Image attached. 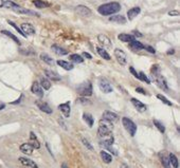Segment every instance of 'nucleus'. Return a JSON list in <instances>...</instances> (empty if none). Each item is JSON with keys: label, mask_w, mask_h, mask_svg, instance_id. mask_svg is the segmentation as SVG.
Masks as SVG:
<instances>
[{"label": "nucleus", "mask_w": 180, "mask_h": 168, "mask_svg": "<svg viewBox=\"0 0 180 168\" xmlns=\"http://www.w3.org/2000/svg\"><path fill=\"white\" fill-rule=\"evenodd\" d=\"M33 150H34V148H33V146L30 144V143H24V144H23L20 146V151L23 153H24V155H32Z\"/></svg>", "instance_id": "16"}, {"label": "nucleus", "mask_w": 180, "mask_h": 168, "mask_svg": "<svg viewBox=\"0 0 180 168\" xmlns=\"http://www.w3.org/2000/svg\"><path fill=\"white\" fill-rule=\"evenodd\" d=\"M45 74L47 75L49 80H53V82H59L62 79L60 75L56 73L55 71H51V70H45Z\"/></svg>", "instance_id": "12"}, {"label": "nucleus", "mask_w": 180, "mask_h": 168, "mask_svg": "<svg viewBox=\"0 0 180 168\" xmlns=\"http://www.w3.org/2000/svg\"><path fill=\"white\" fill-rule=\"evenodd\" d=\"M154 125L156 126L158 129H159L160 132H162V133H163V132H164V131H165V127H164V126H163L160 122L156 121V120H154Z\"/></svg>", "instance_id": "38"}, {"label": "nucleus", "mask_w": 180, "mask_h": 168, "mask_svg": "<svg viewBox=\"0 0 180 168\" xmlns=\"http://www.w3.org/2000/svg\"><path fill=\"white\" fill-rule=\"evenodd\" d=\"M99 138L101 139V145H104L105 147L111 146L113 144V142H115V138H113V135H112V132L102 134V135H100Z\"/></svg>", "instance_id": "6"}, {"label": "nucleus", "mask_w": 180, "mask_h": 168, "mask_svg": "<svg viewBox=\"0 0 180 168\" xmlns=\"http://www.w3.org/2000/svg\"><path fill=\"white\" fill-rule=\"evenodd\" d=\"M155 79V83L157 84L158 87H160L163 90L167 91V80L164 79V77H162L161 75H156V76H153Z\"/></svg>", "instance_id": "11"}, {"label": "nucleus", "mask_w": 180, "mask_h": 168, "mask_svg": "<svg viewBox=\"0 0 180 168\" xmlns=\"http://www.w3.org/2000/svg\"><path fill=\"white\" fill-rule=\"evenodd\" d=\"M3 3H4V0H0V8L3 7Z\"/></svg>", "instance_id": "52"}, {"label": "nucleus", "mask_w": 180, "mask_h": 168, "mask_svg": "<svg viewBox=\"0 0 180 168\" xmlns=\"http://www.w3.org/2000/svg\"><path fill=\"white\" fill-rule=\"evenodd\" d=\"M20 30L23 31V33L26 36L35 34V29L31 23H23V24H21V27H20Z\"/></svg>", "instance_id": "9"}, {"label": "nucleus", "mask_w": 180, "mask_h": 168, "mask_svg": "<svg viewBox=\"0 0 180 168\" xmlns=\"http://www.w3.org/2000/svg\"><path fill=\"white\" fill-rule=\"evenodd\" d=\"M35 104L37 105V107L39 108L43 112H45V113H48V114H51V113H52V109L50 108V106H49L47 103L43 102V100L37 99V100L35 102Z\"/></svg>", "instance_id": "10"}, {"label": "nucleus", "mask_w": 180, "mask_h": 168, "mask_svg": "<svg viewBox=\"0 0 180 168\" xmlns=\"http://www.w3.org/2000/svg\"><path fill=\"white\" fill-rule=\"evenodd\" d=\"M131 103L134 104V106H135L136 109H137L138 111H140V112H144V111H146V106L144 105V104H143L142 102H140L139 99H131Z\"/></svg>", "instance_id": "20"}, {"label": "nucleus", "mask_w": 180, "mask_h": 168, "mask_svg": "<svg viewBox=\"0 0 180 168\" xmlns=\"http://www.w3.org/2000/svg\"><path fill=\"white\" fill-rule=\"evenodd\" d=\"M134 35H136V36H142V34H140V33L137 32V31H134Z\"/></svg>", "instance_id": "50"}, {"label": "nucleus", "mask_w": 180, "mask_h": 168, "mask_svg": "<svg viewBox=\"0 0 180 168\" xmlns=\"http://www.w3.org/2000/svg\"><path fill=\"white\" fill-rule=\"evenodd\" d=\"M57 65L59 67H62L65 70H72L73 69V65L72 64H69L68 61H65V60H57Z\"/></svg>", "instance_id": "30"}, {"label": "nucleus", "mask_w": 180, "mask_h": 168, "mask_svg": "<svg viewBox=\"0 0 180 168\" xmlns=\"http://www.w3.org/2000/svg\"><path fill=\"white\" fill-rule=\"evenodd\" d=\"M3 7L7 8V9L12 10V11H14V12H16V13H18V14H26V15H35V16H38L37 13L33 12V11H30V10H28V9H24V8L19 7V5L16 4L15 2L10 1V0H8V1H4Z\"/></svg>", "instance_id": "2"}, {"label": "nucleus", "mask_w": 180, "mask_h": 168, "mask_svg": "<svg viewBox=\"0 0 180 168\" xmlns=\"http://www.w3.org/2000/svg\"><path fill=\"white\" fill-rule=\"evenodd\" d=\"M122 123H123L124 128L128 131L129 134H131V136H135L136 132H137V125H136L131 119H128V117H123V119H122Z\"/></svg>", "instance_id": "3"}, {"label": "nucleus", "mask_w": 180, "mask_h": 168, "mask_svg": "<svg viewBox=\"0 0 180 168\" xmlns=\"http://www.w3.org/2000/svg\"><path fill=\"white\" fill-rule=\"evenodd\" d=\"M99 126H102V127H104V128H107V129H109L111 131L113 129V123L109 122V121H106V120H103V119L100 121Z\"/></svg>", "instance_id": "31"}, {"label": "nucleus", "mask_w": 180, "mask_h": 168, "mask_svg": "<svg viewBox=\"0 0 180 168\" xmlns=\"http://www.w3.org/2000/svg\"><path fill=\"white\" fill-rule=\"evenodd\" d=\"M103 120H106V121H109V122H116L117 120L119 119L118 117V114H116L115 112H111V111H105L103 113Z\"/></svg>", "instance_id": "14"}, {"label": "nucleus", "mask_w": 180, "mask_h": 168, "mask_svg": "<svg viewBox=\"0 0 180 168\" xmlns=\"http://www.w3.org/2000/svg\"><path fill=\"white\" fill-rule=\"evenodd\" d=\"M160 160H161V163H162L163 166H164V168H171L170 159H168V156L165 155L164 152L160 153Z\"/></svg>", "instance_id": "26"}, {"label": "nucleus", "mask_w": 180, "mask_h": 168, "mask_svg": "<svg viewBox=\"0 0 180 168\" xmlns=\"http://www.w3.org/2000/svg\"><path fill=\"white\" fill-rule=\"evenodd\" d=\"M160 74V68L159 66L155 65L153 68H152V75L153 76H156V75H159Z\"/></svg>", "instance_id": "42"}, {"label": "nucleus", "mask_w": 180, "mask_h": 168, "mask_svg": "<svg viewBox=\"0 0 180 168\" xmlns=\"http://www.w3.org/2000/svg\"><path fill=\"white\" fill-rule=\"evenodd\" d=\"M82 141H83V143H84V145L85 146H87L88 147V149H90V150H92V146L89 144V142L87 141L86 139H82Z\"/></svg>", "instance_id": "44"}, {"label": "nucleus", "mask_w": 180, "mask_h": 168, "mask_svg": "<svg viewBox=\"0 0 180 168\" xmlns=\"http://www.w3.org/2000/svg\"><path fill=\"white\" fill-rule=\"evenodd\" d=\"M144 49H145V50H147L148 52L153 53V54H155V53H156V50H155L154 48H152L151 46H144Z\"/></svg>", "instance_id": "43"}, {"label": "nucleus", "mask_w": 180, "mask_h": 168, "mask_svg": "<svg viewBox=\"0 0 180 168\" xmlns=\"http://www.w3.org/2000/svg\"><path fill=\"white\" fill-rule=\"evenodd\" d=\"M77 92L82 95V96H91L92 94V85L87 82L77 87Z\"/></svg>", "instance_id": "4"}, {"label": "nucleus", "mask_w": 180, "mask_h": 168, "mask_svg": "<svg viewBox=\"0 0 180 168\" xmlns=\"http://www.w3.org/2000/svg\"><path fill=\"white\" fill-rule=\"evenodd\" d=\"M83 56H84V57H87V58H89V59H91V58H92V56H91L89 53H86V52H84L83 53Z\"/></svg>", "instance_id": "48"}, {"label": "nucleus", "mask_w": 180, "mask_h": 168, "mask_svg": "<svg viewBox=\"0 0 180 168\" xmlns=\"http://www.w3.org/2000/svg\"><path fill=\"white\" fill-rule=\"evenodd\" d=\"M101 158L103 160V162H105L106 164H109L112 162V156L111 155H109L106 151H101Z\"/></svg>", "instance_id": "28"}, {"label": "nucleus", "mask_w": 180, "mask_h": 168, "mask_svg": "<svg viewBox=\"0 0 180 168\" xmlns=\"http://www.w3.org/2000/svg\"><path fill=\"white\" fill-rule=\"evenodd\" d=\"M140 12H141V9L139 7L131 8V9L128 10V12H127V17H128L129 20H132L135 17H137V16L139 15Z\"/></svg>", "instance_id": "18"}, {"label": "nucleus", "mask_w": 180, "mask_h": 168, "mask_svg": "<svg viewBox=\"0 0 180 168\" xmlns=\"http://www.w3.org/2000/svg\"><path fill=\"white\" fill-rule=\"evenodd\" d=\"M19 162H20L23 166L31 167V168H38L37 164H36L35 162H33L32 160H30L28 158H19Z\"/></svg>", "instance_id": "17"}, {"label": "nucleus", "mask_w": 180, "mask_h": 168, "mask_svg": "<svg viewBox=\"0 0 180 168\" xmlns=\"http://www.w3.org/2000/svg\"><path fill=\"white\" fill-rule=\"evenodd\" d=\"M118 38L120 39L121 41H123V43H131V41L135 40V36L134 35H131V34H120L118 36Z\"/></svg>", "instance_id": "23"}, {"label": "nucleus", "mask_w": 180, "mask_h": 168, "mask_svg": "<svg viewBox=\"0 0 180 168\" xmlns=\"http://www.w3.org/2000/svg\"><path fill=\"white\" fill-rule=\"evenodd\" d=\"M136 91L139 92V93H142V94H146V91H144V90H143V88H140V87L136 88Z\"/></svg>", "instance_id": "47"}, {"label": "nucleus", "mask_w": 180, "mask_h": 168, "mask_svg": "<svg viewBox=\"0 0 180 168\" xmlns=\"http://www.w3.org/2000/svg\"><path fill=\"white\" fill-rule=\"evenodd\" d=\"M8 23H9V24H11V26H12V27L14 28V29H15L16 31H17V32L19 33V34H21V35L23 36V37H27V36L24 35L23 33V31L20 30V28H18L17 26H16V23H14V22H13V21H11V20H8Z\"/></svg>", "instance_id": "40"}, {"label": "nucleus", "mask_w": 180, "mask_h": 168, "mask_svg": "<svg viewBox=\"0 0 180 168\" xmlns=\"http://www.w3.org/2000/svg\"><path fill=\"white\" fill-rule=\"evenodd\" d=\"M168 15L170 16H179V12L178 11H170V12H168Z\"/></svg>", "instance_id": "46"}, {"label": "nucleus", "mask_w": 180, "mask_h": 168, "mask_svg": "<svg viewBox=\"0 0 180 168\" xmlns=\"http://www.w3.org/2000/svg\"><path fill=\"white\" fill-rule=\"evenodd\" d=\"M120 168H131V167H129L128 165H126V164H122Z\"/></svg>", "instance_id": "49"}, {"label": "nucleus", "mask_w": 180, "mask_h": 168, "mask_svg": "<svg viewBox=\"0 0 180 168\" xmlns=\"http://www.w3.org/2000/svg\"><path fill=\"white\" fill-rule=\"evenodd\" d=\"M1 33H2V34H3V35L9 36V37H10L11 39H13V40L15 41V43H17V44H20V40H19V39H18L17 37H16L15 35H13L12 33L9 32V31H5V30H3V31H1Z\"/></svg>", "instance_id": "36"}, {"label": "nucleus", "mask_w": 180, "mask_h": 168, "mask_svg": "<svg viewBox=\"0 0 180 168\" xmlns=\"http://www.w3.org/2000/svg\"><path fill=\"white\" fill-rule=\"evenodd\" d=\"M98 40H99V43L105 48H111V46H112L111 40H110V39L104 34H100L98 36Z\"/></svg>", "instance_id": "13"}, {"label": "nucleus", "mask_w": 180, "mask_h": 168, "mask_svg": "<svg viewBox=\"0 0 180 168\" xmlns=\"http://www.w3.org/2000/svg\"><path fill=\"white\" fill-rule=\"evenodd\" d=\"M40 87L43 89H45V90H49L50 88H51V83H50V80L48 79V78H45L43 77L40 79Z\"/></svg>", "instance_id": "32"}, {"label": "nucleus", "mask_w": 180, "mask_h": 168, "mask_svg": "<svg viewBox=\"0 0 180 168\" xmlns=\"http://www.w3.org/2000/svg\"><path fill=\"white\" fill-rule=\"evenodd\" d=\"M138 74H139V79H140V80H142V82H145L146 84H149V83H151V80L148 79L147 76H146V75L144 74L143 72H139V73H138Z\"/></svg>", "instance_id": "41"}, {"label": "nucleus", "mask_w": 180, "mask_h": 168, "mask_svg": "<svg viewBox=\"0 0 180 168\" xmlns=\"http://www.w3.org/2000/svg\"><path fill=\"white\" fill-rule=\"evenodd\" d=\"M83 119H84V121L87 123L89 127H92V126H93V117H92L91 114L84 113V114H83Z\"/></svg>", "instance_id": "33"}, {"label": "nucleus", "mask_w": 180, "mask_h": 168, "mask_svg": "<svg viewBox=\"0 0 180 168\" xmlns=\"http://www.w3.org/2000/svg\"><path fill=\"white\" fill-rule=\"evenodd\" d=\"M109 21L124 24V23H126V18L124 17V16H122V15H115V16H110V17H109Z\"/></svg>", "instance_id": "22"}, {"label": "nucleus", "mask_w": 180, "mask_h": 168, "mask_svg": "<svg viewBox=\"0 0 180 168\" xmlns=\"http://www.w3.org/2000/svg\"><path fill=\"white\" fill-rule=\"evenodd\" d=\"M99 87L100 89H101V91L103 92V93H110V92H112V87L110 85L109 83H108V80L106 79H101L99 82Z\"/></svg>", "instance_id": "7"}, {"label": "nucleus", "mask_w": 180, "mask_h": 168, "mask_svg": "<svg viewBox=\"0 0 180 168\" xmlns=\"http://www.w3.org/2000/svg\"><path fill=\"white\" fill-rule=\"evenodd\" d=\"M96 51H98L99 53V55L101 56V57H103L104 59H106V60H110V55L108 54L107 51L105 49H103V48H96Z\"/></svg>", "instance_id": "29"}, {"label": "nucleus", "mask_w": 180, "mask_h": 168, "mask_svg": "<svg viewBox=\"0 0 180 168\" xmlns=\"http://www.w3.org/2000/svg\"><path fill=\"white\" fill-rule=\"evenodd\" d=\"M33 3H34V5L36 8H39V9H44V8L49 7V4L47 3V2L43 1V0H35Z\"/></svg>", "instance_id": "37"}, {"label": "nucleus", "mask_w": 180, "mask_h": 168, "mask_svg": "<svg viewBox=\"0 0 180 168\" xmlns=\"http://www.w3.org/2000/svg\"><path fill=\"white\" fill-rule=\"evenodd\" d=\"M40 59L43 60L44 63L48 64V65H50V66L54 65V60H53V58L50 57V56H49L48 54H46V53H41V54H40Z\"/></svg>", "instance_id": "27"}, {"label": "nucleus", "mask_w": 180, "mask_h": 168, "mask_svg": "<svg viewBox=\"0 0 180 168\" xmlns=\"http://www.w3.org/2000/svg\"><path fill=\"white\" fill-rule=\"evenodd\" d=\"M113 54H115V57L117 58V61L120 65L122 66H125L127 64V56H126V53L123 51V50L121 49H116L115 52H113Z\"/></svg>", "instance_id": "5"}, {"label": "nucleus", "mask_w": 180, "mask_h": 168, "mask_svg": "<svg viewBox=\"0 0 180 168\" xmlns=\"http://www.w3.org/2000/svg\"><path fill=\"white\" fill-rule=\"evenodd\" d=\"M30 144H31L33 148H35V149H39L40 147L39 142H38L37 138H36V135L33 132L30 133Z\"/></svg>", "instance_id": "24"}, {"label": "nucleus", "mask_w": 180, "mask_h": 168, "mask_svg": "<svg viewBox=\"0 0 180 168\" xmlns=\"http://www.w3.org/2000/svg\"><path fill=\"white\" fill-rule=\"evenodd\" d=\"M59 109L63 112L64 116L65 117H69L70 116V111H71V107L69 103H65V104H60L59 106Z\"/></svg>", "instance_id": "15"}, {"label": "nucleus", "mask_w": 180, "mask_h": 168, "mask_svg": "<svg viewBox=\"0 0 180 168\" xmlns=\"http://www.w3.org/2000/svg\"><path fill=\"white\" fill-rule=\"evenodd\" d=\"M5 106L4 105H0V110H2V109H4Z\"/></svg>", "instance_id": "53"}, {"label": "nucleus", "mask_w": 180, "mask_h": 168, "mask_svg": "<svg viewBox=\"0 0 180 168\" xmlns=\"http://www.w3.org/2000/svg\"><path fill=\"white\" fill-rule=\"evenodd\" d=\"M31 91L35 95H37V96H39V97H41L44 95V89L41 88L40 85L38 83H34V84H33L32 88H31Z\"/></svg>", "instance_id": "19"}, {"label": "nucleus", "mask_w": 180, "mask_h": 168, "mask_svg": "<svg viewBox=\"0 0 180 168\" xmlns=\"http://www.w3.org/2000/svg\"><path fill=\"white\" fill-rule=\"evenodd\" d=\"M62 168H69V167H68V165L66 164V163H63L62 164Z\"/></svg>", "instance_id": "51"}, {"label": "nucleus", "mask_w": 180, "mask_h": 168, "mask_svg": "<svg viewBox=\"0 0 180 168\" xmlns=\"http://www.w3.org/2000/svg\"><path fill=\"white\" fill-rule=\"evenodd\" d=\"M121 10V5L118 2H109V3H105L100 5L98 8V12L101 15L108 16V15H112L115 13H118Z\"/></svg>", "instance_id": "1"}, {"label": "nucleus", "mask_w": 180, "mask_h": 168, "mask_svg": "<svg viewBox=\"0 0 180 168\" xmlns=\"http://www.w3.org/2000/svg\"><path fill=\"white\" fill-rule=\"evenodd\" d=\"M52 51H53L56 55H67L68 54V51L67 50H65L64 48L57 46V44H53V46L51 47Z\"/></svg>", "instance_id": "21"}, {"label": "nucleus", "mask_w": 180, "mask_h": 168, "mask_svg": "<svg viewBox=\"0 0 180 168\" xmlns=\"http://www.w3.org/2000/svg\"><path fill=\"white\" fill-rule=\"evenodd\" d=\"M129 70H131V74L134 75L135 77H137V78H139V74H138V72L136 71V70L132 68V67H131V68H129Z\"/></svg>", "instance_id": "45"}, {"label": "nucleus", "mask_w": 180, "mask_h": 168, "mask_svg": "<svg viewBox=\"0 0 180 168\" xmlns=\"http://www.w3.org/2000/svg\"><path fill=\"white\" fill-rule=\"evenodd\" d=\"M168 159H170L171 165H173L174 168H178V159H177V156L175 155H173V153H170V155H168Z\"/></svg>", "instance_id": "35"}, {"label": "nucleus", "mask_w": 180, "mask_h": 168, "mask_svg": "<svg viewBox=\"0 0 180 168\" xmlns=\"http://www.w3.org/2000/svg\"><path fill=\"white\" fill-rule=\"evenodd\" d=\"M69 58H70L71 61H73V63H76V64H82L83 61H84V58H83L82 56L79 55V54H71Z\"/></svg>", "instance_id": "34"}, {"label": "nucleus", "mask_w": 180, "mask_h": 168, "mask_svg": "<svg viewBox=\"0 0 180 168\" xmlns=\"http://www.w3.org/2000/svg\"><path fill=\"white\" fill-rule=\"evenodd\" d=\"M129 47H131L134 51H140V50L144 49V44L141 43L140 41L136 40V39L134 41H131V43H129Z\"/></svg>", "instance_id": "25"}, {"label": "nucleus", "mask_w": 180, "mask_h": 168, "mask_svg": "<svg viewBox=\"0 0 180 168\" xmlns=\"http://www.w3.org/2000/svg\"><path fill=\"white\" fill-rule=\"evenodd\" d=\"M157 97H158V99H159L160 100H161L162 103H164L165 105H167V106H172V103H171L170 100H168V99H167L165 96H163L162 94H158V95H157Z\"/></svg>", "instance_id": "39"}, {"label": "nucleus", "mask_w": 180, "mask_h": 168, "mask_svg": "<svg viewBox=\"0 0 180 168\" xmlns=\"http://www.w3.org/2000/svg\"><path fill=\"white\" fill-rule=\"evenodd\" d=\"M75 12L83 17H89L91 15V10L89 8L85 7V5H77L75 8Z\"/></svg>", "instance_id": "8"}]
</instances>
